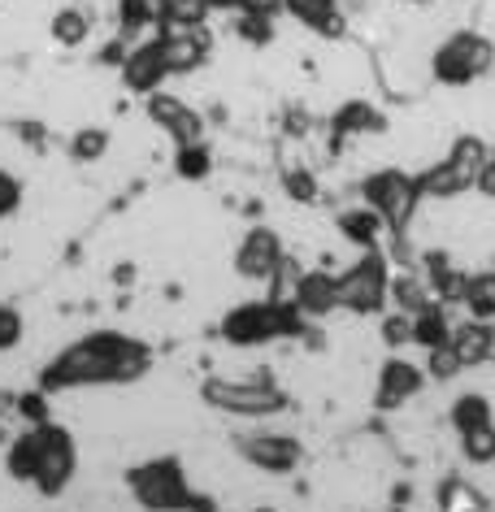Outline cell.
<instances>
[{
	"mask_svg": "<svg viewBox=\"0 0 495 512\" xmlns=\"http://www.w3.org/2000/svg\"><path fill=\"white\" fill-rule=\"evenodd\" d=\"M152 343L126 330H87L61 352H53L35 378V387L48 395H70V391H109V387H135L152 374Z\"/></svg>",
	"mask_w": 495,
	"mask_h": 512,
	"instance_id": "6da1fadb",
	"label": "cell"
},
{
	"mask_svg": "<svg viewBox=\"0 0 495 512\" xmlns=\"http://www.w3.org/2000/svg\"><path fill=\"white\" fill-rule=\"evenodd\" d=\"M200 404L235 421H270L291 408V395L278 387L274 374H209L196 387Z\"/></svg>",
	"mask_w": 495,
	"mask_h": 512,
	"instance_id": "7a4b0ae2",
	"label": "cell"
},
{
	"mask_svg": "<svg viewBox=\"0 0 495 512\" xmlns=\"http://www.w3.org/2000/svg\"><path fill=\"white\" fill-rule=\"evenodd\" d=\"M126 491L139 512H196L192 473L179 456H148L126 469Z\"/></svg>",
	"mask_w": 495,
	"mask_h": 512,
	"instance_id": "3957f363",
	"label": "cell"
},
{
	"mask_svg": "<svg viewBox=\"0 0 495 512\" xmlns=\"http://www.w3.org/2000/svg\"><path fill=\"white\" fill-rule=\"evenodd\" d=\"M304 330V317L291 300H244L222 317V339L231 348H265L274 339H291Z\"/></svg>",
	"mask_w": 495,
	"mask_h": 512,
	"instance_id": "277c9868",
	"label": "cell"
},
{
	"mask_svg": "<svg viewBox=\"0 0 495 512\" xmlns=\"http://www.w3.org/2000/svg\"><path fill=\"white\" fill-rule=\"evenodd\" d=\"M495 70V44L491 35H482L474 27H461L452 35H443L430 53V79L443 87H474Z\"/></svg>",
	"mask_w": 495,
	"mask_h": 512,
	"instance_id": "5b68a950",
	"label": "cell"
},
{
	"mask_svg": "<svg viewBox=\"0 0 495 512\" xmlns=\"http://www.w3.org/2000/svg\"><path fill=\"white\" fill-rule=\"evenodd\" d=\"M487 157H491V148L482 144L478 135L452 139V148L443 152L435 165H426V170L417 174L422 200H456V196H465V191H474V178Z\"/></svg>",
	"mask_w": 495,
	"mask_h": 512,
	"instance_id": "8992f818",
	"label": "cell"
},
{
	"mask_svg": "<svg viewBox=\"0 0 495 512\" xmlns=\"http://www.w3.org/2000/svg\"><path fill=\"white\" fill-rule=\"evenodd\" d=\"M391 261L383 248L361 252L357 261L339 274V309L352 317H383L391 300Z\"/></svg>",
	"mask_w": 495,
	"mask_h": 512,
	"instance_id": "52a82bcc",
	"label": "cell"
},
{
	"mask_svg": "<svg viewBox=\"0 0 495 512\" xmlns=\"http://www.w3.org/2000/svg\"><path fill=\"white\" fill-rule=\"evenodd\" d=\"M231 452L244 460L248 469L265 473V478H287V473H296L300 460H304V447H300L296 434L270 430V426H261V421H248L244 430L231 434Z\"/></svg>",
	"mask_w": 495,
	"mask_h": 512,
	"instance_id": "ba28073f",
	"label": "cell"
},
{
	"mask_svg": "<svg viewBox=\"0 0 495 512\" xmlns=\"http://www.w3.org/2000/svg\"><path fill=\"white\" fill-rule=\"evenodd\" d=\"M79 478V439L70 426L40 421V465H35L31 486L44 499H61Z\"/></svg>",
	"mask_w": 495,
	"mask_h": 512,
	"instance_id": "9c48e42d",
	"label": "cell"
},
{
	"mask_svg": "<svg viewBox=\"0 0 495 512\" xmlns=\"http://www.w3.org/2000/svg\"><path fill=\"white\" fill-rule=\"evenodd\" d=\"M361 200L370 204L378 217H383L387 230L404 235V226L413 222L417 204H422V187H417V174H404V170H396V165H387V170L365 174Z\"/></svg>",
	"mask_w": 495,
	"mask_h": 512,
	"instance_id": "30bf717a",
	"label": "cell"
},
{
	"mask_svg": "<svg viewBox=\"0 0 495 512\" xmlns=\"http://www.w3.org/2000/svg\"><path fill=\"white\" fill-rule=\"evenodd\" d=\"M426 365L409 361L404 352H391L383 356V365H378V378H374V408L378 413H400V408H409L417 395L426 391Z\"/></svg>",
	"mask_w": 495,
	"mask_h": 512,
	"instance_id": "8fae6325",
	"label": "cell"
},
{
	"mask_svg": "<svg viewBox=\"0 0 495 512\" xmlns=\"http://www.w3.org/2000/svg\"><path fill=\"white\" fill-rule=\"evenodd\" d=\"M283 261H287V248H283V239H278V230L252 226L248 235L239 239L231 270L244 278V283H265V287H270L278 278V270H283Z\"/></svg>",
	"mask_w": 495,
	"mask_h": 512,
	"instance_id": "7c38bea8",
	"label": "cell"
},
{
	"mask_svg": "<svg viewBox=\"0 0 495 512\" xmlns=\"http://www.w3.org/2000/svg\"><path fill=\"white\" fill-rule=\"evenodd\" d=\"M144 113H148V122L157 126L165 139H174V148L200 144V139H205V118H200V113L187 105L183 96H174V92L144 96Z\"/></svg>",
	"mask_w": 495,
	"mask_h": 512,
	"instance_id": "4fadbf2b",
	"label": "cell"
},
{
	"mask_svg": "<svg viewBox=\"0 0 495 512\" xmlns=\"http://www.w3.org/2000/svg\"><path fill=\"white\" fill-rule=\"evenodd\" d=\"M118 74H122V87H126V92H135V96H152V92H161L165 79H174L170 66H165L161 35H152V40L135 44V48H126V57H122Z\"/></svg>",
	"mask_w": 495,
	"mask_h": 512,
	"instance_id": "5bb4252c",
	"label": "cell"
},
{
	"mask_svg": "<svg viewBox=\"0 0 495 512\" xmlns=\"http://www.w3.org/2000/svg\"><path fill=\"white\" fill-rule=\"evenodd\" d=\"M161 48H165V66H170V74L183 79V74H196V70L209 66L213 35H209L205 22H200V27H161Z\"/></svg>",
	"mask_w": 495,
	"mask_h": 512,
	"instance_id": "9a60e30c",
	"label": "cell"
},
{
	"mask_svg": "<svg viewBox=\"0 0 495 512\" xmlns=\"http://www.w3.org/2000/svg\"><path fill=\"white\" fill-rule=\"evenodd\" d=\"M291 304L304 322H326V317L339 313V274L335 270H300L296 287H291Z\"/></svg>",
	"mask_w": 495,
	"mask_h": 512,
	"instance_id": "2e32d148",
	"label": "cell"
},
{
	"mask_svg": "<svg viewBox=\"0 0 495 512\" xmlns=\"http://www.w3.org/2000/svg\"><path fill=\"white\" fill-rule=\"evenodd\" d=\"M452 352L461 356L465 369H482L495 361V322H482V317H465L461 326H452Z\"/></svg>",
	"mask_w": 495,
	"mask_h": 512,
	"instance_id": "e0dca14e",
	"label": "cell"
},
{
	"mask_svg": "<svg viewBox=\"0 0 495 512\" xmlns=\"http://www.w3.org/2000/svg\"><path fill=\"white\" fill-rule=\"evenodd\" d=\"M335 230L339 239H348L357 252H370V248H383V235H387V222L378 217L370 204H357V209H344L335 217Z\"/></svg>",
	"mask_w": 495,
	"mask_h": 512,
	"instance_id": "ac0fdd59",
	"label": "cell"
},
{
	"mask_svg": "<svg viewBox=\"0 0 495 512\" xmlns=\"http://www.w3.org/2000/svg\"><path fill=\"white\" fill-rule=\"evenodd\" d=\"M283 14H287L291 22H300L304 31L326 35V40L344 35V18H339V0H283Z\"/></svg>",
	"mask_w": 495,
	"mask_h": 512,
	"instance_id": "d6986e66",
	"label": "cell"
},
{
	"mask_svg": "<svg viewBox=\"0 0 495 512\" xmlns=\"http://www.w3.org/2000/svg\"><path fill=\"white\" fill-rule=\"evenodd\" d=\"M448 426L456 434H469V430H482V426H495V404L487 391H461L456 400L448 404Z\"/></svg>",
	"mask_w": 495,
	"mask_h": 512,
	"instance_id": "ffe728a7",
	"label": "cell"
},
{
	"mask_svg": "<svg viewBox=\"0 0 495 512\" xmlns=\"http://www.w3.org/2000/svg\"><path fill=\"white\" fill-rule=\"evenodd\" d=\"M92 14L87 9H74V5H66V9H57L53 14V22H48V35H53V44L57 48H83L87 40H92Z\"/></svg>",
	"mask_w": 495,
	"mask_h": 512,
	"instance_id": "44dd1931",
	"label": "cell"
},
{
	"mask_svg": "<svg viewBox=\"0 0 495 512\" xmlns=\"http://www.w3.org/2000/svg\"><path fill=\"white\" fill-rule=\"evenodd\" d=\"M218 9V0H152V14L161 27H200Z\"/></svg>",
	"mask_w": 495,
	"mask_h": 512,
	"instance_id": "7402d4cb",
	"label": "cell"
},
{
	"mask_svg": "<svg viewBox=\"0 0 495 512\" xmlns=\"http://www.w3.org/2000/svg\"><path fill=\"white\" fill-rule=\"evenodd\" d=\"M461 304H465L469 317L495 322V270L465 274V283H461Z\"/></svg>",
	"mask_w": 495,
	"mask_h": 512,
	"instance_id": "603a6c76",
	"label": "cell"
},
{
	"mask_svg": "<svg viewBox=\"0 0 495 512\" xmlns=\"http://www.w3.org/2000/svg\"><path fill=\"white\" fill-rule=\"evenodd\" d=\"M491 499L469 478H448L439 486V512H487Z\"/></svg>",
	"mask_w": 495,
	"mask_h": 512,
	"instance_id": "cb8c5ba5",
	"label": "cell"
},
{
	"mask_svg": "<svg viewBox=\"0 0 495 512\" xmlns=\"http://www.w3.org/2000/svg\"><path fill=\"white\" fill-rule=\"evenodd\" d=\"M452 339V322H448V313H443V304L430 300L426 309H417L413 313V343H422V348H443V343Z\"/></svg>",
	"mask_w": 495,
	"mask_h": 512,
	"instance_id": "d4e9b609",
	"label": "cell"
},
{
	"mask_svg": "<svg viewBox=\"0 0 495 512\" xmlns=\"http://www.w3.org/2000/svg\"><path fill=\"white\" fill-rule=\"evenodd\" d=\"M383 126H387V118L374 105H365V100H348V105L335 113V135H370V131H383Z\"/></svg>",
	"mask_w": 495,
	"mask_h": 512,
	"instance_id": "484cf974",
	"label": "cell"
},
{
	"mask_svg": "<svg viewBox=\"0 0 495 512\" xmlns=\"http://www.w3.org/2000/svg\"><path fill=\"white\" fill-rule=\"evenodd\" d=\"M174 174L183 178V183H205L213 174V148L200 139V144H183L174 148Z\"/></svg>",
	"mask_w": 495,
	"mask_h": 512,
	"instance_id": "4316f807",
	"label": "cell"
},
{
	"mask_svg": "<svg viewBox=\"0 0 495 512\" xmlns=\"http://www.w3.org/2000/svg\"><path fill=\"white\" fill-rule=\"evenodd\" d=\"M113 144V135L105 131V126H79L70 139V161H79V165H96V161H105V152Z\"/></svg>",
	"mask_w": 495,
	"mask_h": 512,
	"instance_id": "83f0119b",
	"label": "cell"
},
{
	"mask_svg": "<svg viewBox=\"0 0 495 512\" xmlns=\"http://www.w3.org/2000/svg\"><path fill=\"white\" fill-rule=\"evenodd\" d=\"M456 439H461V456H465L474 469H495V426L456 434Z\"/></svg>",
	"mask_w": 495,
	"mask_h": 512,
	"instance_id": "f1b7e54d",
	"label": "cell"
},
{
	"mask_svg": "<svg viewBox=\"0 0 495 512\" xmlns=\"http://www.w3.org/2000/svg\"><path fill=\"white\" fill-rule=\"evenodd\" d=\"M378 339L387 343L391 352H400L404 343H413V313H383V322H378Z\"/></svg>",
	"mask_w": 495,
	"mask_h": 512,
	"instance_id": "f546056e",
	"label": "cell"
},
{
	"mask_svg": "<svg viewBox=\"0 0 495 512\" xmlns=\"http://www.w3.org/2000/svg\"><path fill=\"white\" fill-rule=\"evenodd\" d=\"M27 339V317L18 304H0V352H14Z\"/></svg>",
	"mask_w": 495,
	"mask_h": 512,
	"instance_id": "4dcf8cb0",
	"label": "cell"
},
{
	"mask_svg": "<svg viewBox=\"0 0 495 512\" xmlns=\"http://www.w3.org/2000/svg\"><path fill=\"white\" fill-rule=\"evenodd\" d=\"M461 356L452 352V343H443V348H430L426 352V374H430V382H452L456 374H461Z\"/></svg>",
	"mask_w": 495,
	"mask_h": 512,
	"instance_id": "1f68e13d",
	"label": "cell"
},
{
	"mask_svg": "<svg viewBox=\"0 0 495 512\" xmlns=\"http://www.w3.org/2000/svg\"><path fill=\"white\" fill-rule=\"evenodd\" d=\"M235 35H239V40H248L252 48H265L274 40V27H270V18H265V14H239Z\"/></svg>",
	"mask_w": 495,
	"mask_h": 512,
	"instance_id": "d6a6232c",
	"label": "cell"
},
{
	"mask_svg": "<svg viewBox=\"0 0 495 512\" xmlns=\"http://www.w3.org/2000/svg\"><path fill=\"white\" fill-rule=\"evenodd\" d=\"M22 209V178H14L9 170H0V222L14 217Z\"/></svg>",
	"mask_w": 495,
	"mask_h": 512,
	"instance_id": "836d02e7",
	"label": "cell"
},
{
	"mask_svg": "<svg viewBox=\"0 0 495 512\" xmlns=\"http://www.w3.org/2000/svg\"><path fill=\"white\" fill-rule=\"evenodd\" d=\"M283 187H287V196H291V200H300V204L317 200V183H313V174H309V170H287V174H283Z\"/></svg>",
	"mask_w": 495,
	"mask_h": 512,
	"instance_id": "e575fe53",
	"label": "cell"
},
{
	"mask_svg": "<svg viewBox=\"0 0 495 512\" xmlns=\"http://www.w3.org/2000/svg\"><path fill=\"white\" fill-rule=\"evenodd\" d=\"M218 9H235V14H265L274 18L283 9V0H218Z\"/></svg>",
	"mask_w": 495,
	"mask_h": 512,
	"instance_id": "d590c367",
	"label": "cell"
},
{
	"mask_svg": "<svg viewBox=\"0 0 495 512\" xmlns=\"http://www.w3.org/2000/svg\"><path fill=\"white\" fill-rule=\"evenodd\" d=\"M474 191H478L482 200H495V157L482 161V170H478V178H474Z\"/></svg>",
	"mask_w": 495,
	"mask_h": 512,
	"instance_id": "8d00e7d4",
	"label": "cell"
},
{
	"mask_svg": "<svg viewBox=\"0 0 495 512\" xmlns=\"http://www.w3.org/2000/svg\"><path fill=\"white\" fill-rule=\"evenodd\" d=\"M452 5H461V0H452Z\"/></svg>",
	"mask_w": 495,
	"mask_h": 512,
	"instance_id": "74e56055",
	"label": "cell"
}]
</instances>
